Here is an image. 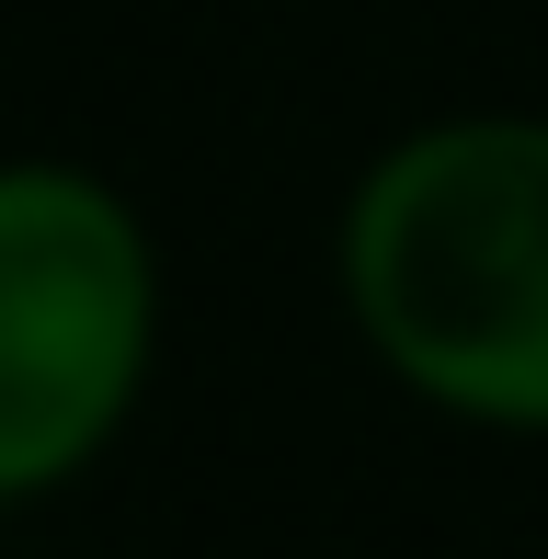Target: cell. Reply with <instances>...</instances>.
I'll list each match as a JSON object with an SVG mask.
<instances>
[{"label":"cell","instance_id":"7a4b0ae2","mask_svg":"<svg viewBox=\"0 0 548 559\" xmlns=\"http://www.w3.org/2000/svg\"><path fill=\"white\" fill-rule=\"evenodd\" d=\"M160 366L148 217L81 160H0V502H46L127 435Z\"/></svg>","mask_w":548,"mask_h":559},{"label":"cell","instance_id":"6da1fadb","mask_svg":"<svg viewBox=\"0 0 548 559\" xmlns=\"http://www.w3.org/2000/svg\"><path fill=\"white\" fill-rule=\"evenodd\" d=\"M343 309L445 423L548 435V115H434L343 194Z\"/></svg>","mask_w":548,"mask_h":559}]
</instances>
